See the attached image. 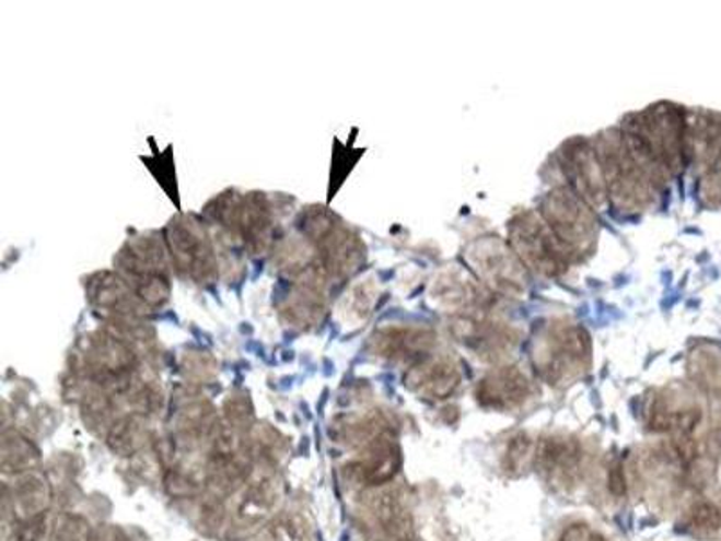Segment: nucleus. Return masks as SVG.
Listing matches in <instances>:
<instances>
[{"instance_id":"1","label":"nucleus","mask_w":721,"mask_h":541,"mask_svg":"<svg viewBox=\"0 0 721 541\" xmlns=\"http://www.w3.org/2000/svg\"><path fill=\"white\" fill-rule=\"evenodd\" d=\"M689 125L684 107L659 102L628 114L619 127L635 157L662 190L689 165Z\"/></svg>"},{"instance_id":"2","label":"nucleus","mask_w":721,"mask_h":541,"mask_svg":"<svg viewBox=\"0 0 721 541\" xmlns=\"http://www.w3.org/2000/svg\"><path fill=\"white\" fill-rule=\"evenodd\" d=\"M594 144L603 168L608 207L619 216L642 215L655 207L662 188L635 157L619 127L603 130Z\"/></svg>"},{"instance_id":"3","label":"nucleus","mask_w":721,"mask_h":541,"mask_svg":"<svg viewBox=\"0 0 721 541\" xmlns=\"http://www.w3.org/2000/svg\"><path fill=\"white\" fill-rule=\"evenodd\" d=\"M531 357L548 385H570L583 377L592 363L589 332L567 318H548L534 329Z\"/></svg>"},{"instance_id":"4","label":"nucleus","mask_w":721,"mask_h":541,"mask_svg":"<svg viewBox=\"0 0 721 541\" xmlns=\"http://www.w3.org/2000/svg\"><path fill=\"white\" fill-rule=\"evenodd\" d=\"M298 232L313 244L317 260L330 282L352 279L367 260V246L336 213L309 207L298 216Z\"/></svg>"},{"instance_id":"5","label":"nucleus","mask_w":721,"mask_h":541,"mask_svg":"<svg viewBox=\"0 0 721 541\" xmlns=\"http://www.w3.org/2000/svg\"><path fill=\"white\" fill-rule=\"evenodd\" d=\"M168 251L152 233L128 238L114 258V271L150 310L163 309L172 294Z\"/></svg>"},{"instance_id":"6","label":"nucleus","mask_w":721,"mask_h":541,"mask_svg":"<svg viewBox=\"0 0 721 541\" xmlns=\"http://www.w3.org/2000/svg\"><path fill=\"white\" fill-rule=\"evenodd\" d=\"M462 258L481 287L507 299H522L528 291V271L509 243L481 235L466 244Z\"/></svg>"},{"instance_id":"7","label":"nucleus","mask_w":721,"mask_h":541,"mask_svg":"<svg viewBox=\"0 0 721 541\" xmlns=\"http://www.w3.org/2000/svg\"><path fill=\"white\" fill-rule=\"evenodd\" d=\"M164 246L175 273L186 282L210 285L219 277L216 244L199 216L177 215L164 227Z\"/></svg>"},{"instance_id":"8","label":"nucleus","mask_w":721,"mask_h":541,"mask_svg":"<svg viewBox=\"0 0 721 541\" xmlns=\"http://www.w3.org/2000/svg\"><path fill=\"white\" fill-rule=\"evenodd\" d=\"M537 213L573 260L590 257L597 248L601 233L597 216L567 185L547 191Z\"/></svg>"},{"instance_id":"9","label":"nucleus","mask_w":721,"mask_h":541,"mask_svg":"<svg viewBox=\"0 0 721 541\" xmlns=\"http://www.w3.org/2000/svg\"><path fill=\"white\" fill-rule=\"evenodd\" d=\"M507 243L516 252L528 274L533 273L543 280H556L563 277L573 262L542 215L533 210H523L512 215L507 224Z\"/></svg>"},{"instance_id":"10","label":"nucleus","mask_w":721,"mask_h":541,"mask_svg":"<svg viewBox=\"0 0 721 541\" xmlns=\"http://www.w3.org/2000/svg\"><path fill=\"white\" fill-rule=\"evenodd\" d=\"M453 338L481 360H500L520 341V330L492 313L491 307L450 318Z\"/></svg>"},{"instance_id":"11","label":"nucleus","mask_w":721,"mask_h":541,"mask_svg":"<svg viewBox=\"0 0 721 541\" xmlns=\"http://www.w3.org/2000/svg\"><path fill=\"white\" fill-rule=\"evenodd\" d=\"M558 163L568 188L592 210H603L608 204L603 168L592 141L579 136L565 141L558 150Z\"/></svg>"},{"instance_id":"12","label":"nucleus","mask_w":721,"mask_h":541,"mask_svg":"<svg viewBox=\"0 0 721 541\" xmlns=\"http://www.w3.org/2000/svg\"><path fill=\"white\" fill-rule=\"evenodd\" d=\"M289 282V293L278 305L280 320L292 329H314L327 315V287L330 280L322 266H316Z\"/></svg>"},{"instance_id":"13","label":"nucleus","mask_w":721,"mask_h":541,"mask_svg":"<svg viewBox=\"0 0 721 541\" xmlns=\"http://www.w3.org/2000/svg\"><path fill=\"white\" fill-rule=\"evenodd\" d=\"M88 302L103 321L144 320L152 310L116 271H100L85 282Z\"/></svg>"},{"instance_id":"14","label":"nucleus","mask_w":721,"mask_h":541,"mask_svg":"<svg viewBox=\"0 0 721 541\" xmlns=\"http://www.w3.org/2000/svg\"><path fill=\"white\" fill-rule=\"evenodd\" d=\"M437 332L425 325H388L370 338V351L381 360L415 365L433 354Z\"/></svg>"},{"instance_id":"15","label":"nucleus","mask_w":721,"mask_h":541,"mask_svg":"<svg viewBox=\"0 0 721 541\" xmlns=\"http://www.w3.org/2000/svg\"><path fill=\"white\" fill-rule=\"evenodd\" d=\"M481 285L462 269H445L431 282L428 298L440 313L455 318L489 307Z\"/></svg>"},{"instance_id":"16","label":"nucleus","mask_w":721,"mask_h":541,"mask_svg":"<svg viewBox=\"0 0 721 541\" xmlns=\"http://www.w3.org/2000/svg\"><path fill=\"white\" fill-rule=\"evenodd\" d=\"M461 383L462 372L458 363L453 357L437 354H430L409 366L405 376V385L411 392L431 401H444L453 396Z\"/></svg>"},{"instance_id":"17","label":"nucleus","mask_w":721,"mask_h":541,"mask_svg":"<svg viewBox=\"0 0 721 541\" xmlns=\"http://www.w3.org/2000/svg\"><path fill=\"white\" fill-rule=\"evenodd\" d=\"M531 392V381L518 366H498L481 377L476 387V401L491 410H512L527 401Z\"/></svg>"},{"instance_id":"18","label":"nucleus","mask_w":721,"mask_h":541,"mask_svg":"<svg viewBox=\"0 0 721 541\" xmlns=\"http://www.w3.org/2000/svg\"><path fill=\"white\" fill-rule=\"evenodd\" d=\"M537 471L553 484H572L581 466V444L570 437H545L534 451Z\"/></svg>"},{"instance_id":"19","label":"nucleus","mask_w":721,"mask_h":541,"mask_svg":"<svg viewBox=\"0 0 721 541\" xmlns=\"http://www.w3.org/2000/svg\"><path fill=\"white\" fill-rule=\"evenodd\" d=\"M403 466L400 448L388 433L370 440L363 457L353 464L358 479L370 487L388 484L399 473Z\"/></svg>"},{"instance_id":"20","label":"nucleus","mask_w":721,"mask_h":541,"mask_svg":"<svg viewBox=\"0 0 721 541\" xmlns=\"http://www.w3.org/2000/svg\"><path fill=\"white\" fill-rule=\"evenodd\" d=\"M53 502V487L46 474L40 471H30L21 474L11 491L13 515L21 521L32 520L36 516L47 515Z\"/></svg>"},{"instance_id":"21","label":"nucleus","mask_w":721,"mask_h":541,"mask_svg":"<svg viewBox=\"0 0 721 541\" xmlns=\"http://www.w3.org/2000/svg\"><path fill=\"white\" fill-rule=\"evenodd\" d=\"M700 408L695 404H682L678 396L671 392L660 393L650 412L651 428L655 432H673L676 435H689L700 423Z\"/></svg>"},{"instance_id":"22","label":"nucleus","mask_w":721,"mask_h":541,"mask_svg":"<svg viewBox=\"0 0 721 541\" xmlns=\"http://www.w3.org/2000/svg\"><path fill=\"white\" fill-rule=\"evenodd\" d=\"M175 424L179 435L188 440H202V438L213 440L220 430L216 408L210 401L199 397L183 399L175 412Z\"/></svg>"},{"instance_id":"23","label":"nucleus","mask_w":721,"mask_h":541,"mask_svg":"<svg viewBox=\"0 0 721 541\" xmlns=\"http://www.w3.org/2000/svg\"><path fill=\"white\" fill-rule=\"evenodd\" d=\"M150 438L152 435H150L149 417L136 412L118 417L107 433L108 448L119 457H132L138 454Z\"/></svg>"},{"instance_id":"24","label":"nucleus","mask_w":721,"mask_h":541,"mask_svg":"<svg viewBox=\"0 0 721 541\" xmlns=\"http://www.w3.org/2000/svg\"><path fill=\"white\" fill-rule=\"evenodd\" d=\"M38 462H40V449L36 448L32 438H27L16 430L4 432L0 444V464L5 473H30L35 471Z\"/></svg>"},{"instance_id":"25","label":"nucleus","mask_w":721,"mask_h":541,"mask_svg":"<svg viewBox=\"0 0 721 541\" xmlns=\"http://www.w3.org/2000/svg\"><path fill=\"white\" fill-rule=\"evenodd\" d=\"M91 388L82 396L83 421L94 432H105L113 428L116 419V396L89 383Z\"/></svg>"},{"instance_id":"26","label":"nucleus","mask_w":721,"mask_h":541,"mask_svg":"<svg viewBox=\"0 0 721 541\" xmlns=\"http://www.w3.org/2000/svg\"><path fill=\"white\" fill-rule=\"evenodd\" d=\"M377 285L374 284V280H364V282L353 285L350 293L345 296L344 302L339 305V310L345 316V320H367L372 309H374L375 302H377Z\"/></svg>"},{"instance_id":"27","label":"nucleus","mask_w":721,"mask_h":541,"mask_svg":"<svg viewBox=\"0 0 721 541\" xmlns=\"http://www.w3.org/2000/svg\"><path fill=\"white\" fill-rule=\"evenodd\" d=\"M374 501L370 502V510L374 515L377 526L389 534H399L405 529L406 515L400 504L399 496H395L389 491L379 493L372 496Z\"/></svg>"},{"instance_id":"28","label":"nucleus","mask_w":721,"mask_h":541,"mask_svg":"<svg viewBox=\"0 0 721 541\" xmlns=\"http://www.w3.org/2000/svg\"><path fill=\"white\" fill-rule=\"evenodd\" d=\"M224 417L228 428L235 430L242 435L252 432L255 410L249 396L244 392L230 393L224 401Z\"/></svg>"},{"instance_id":"29","label":"nucleus","mask_w":721,"mask_h":541,"mask_svg":"<svg viewBox=\"0 0 721 541\" xmlns=\"http://www.w3.org/2000/svg\"><path fill=\"white\" fill-rule=\"evenodd\" d=\"M181 371L191 385L210 381L217 376V361L208 352L189 351L181 360Z\"/></svg>"},{"instance_id":"30","label":"nucleus","mask_w":721,"mask_h":541,"mask_svg":"<svg viewBox=\"0 0 721 541\" xmlns=\"http://www.w3.org/2000/svg\"><path fill=\"white\" fill-rule=\"evenodd\" d=\"M163 484L164 490L172 498L188 501V498H195L200 493L197 480L191 479L189 474L183 473L179 469L170 468L164 474Z\"/></svg>"},{"instance_id":"31","label":"nucleus","mask_w":721,"mask_h":541,"mask_svg":"<svg viewBox=\"0 0 721 541\" xmlns=\"http://www.w3.org/2000/svg\"><path fill=\"white\" fill-rule=\"evenodd\" d=\"M93 534L89 521L83 520L82 516L67 515L58 521L55 538L57 541H91Z\"/></svg>"},{"instance_id":"32","label":"nucleus","mask_w":721,"mask_h":541,"mask_svg":"<svg viewBox=\"0 0 721 541\" xmlns=\"http://www.w3.org/2000/svg\"><path fill=\"white\" fill-rule=\"evenodd\" d=\"M690 526L695 527L698 532H717L721 527V513L717 505L703 504L696 505L690 513Z\"/></svg>"},{"instance_id":"33","label":"nucleus","mask_w":721,"mask_h":541,"mask_svg":"<svg viewBox=\"0 0 721 541\" xmlns=\"http://www.w3.org/2000/svg\"><path fill=\"white\" fill-rule=\"evenodd\" d=\"M49 531L47 515L36 516L32 520L21 521L16 529L15 541H44Z\"/></svg>"},{"instance_id":"34","label":"nucleus","mask_w":721,"mask_h":541,"mask_svg":"<svg viewBox=\"0 0 721 541\" xmlns=\"http://www.w3.org/2000/svg\"><path fill=\"white\" fill-rule=\"evenodd\" d=\"M269 537L272 541H307L296 521L291 518H280L269 527Z\"/></svg>"},{"instance_id":"35","label":"nucleus","mask_w":721,"mask_h":541,"mask_svg":"<svg viewBox=\"0 0 721 541\" xmlns=\"http://www.w3.org/2000/svg\"><path fill=\"white\" fill-rule=\"evenodd\" d=\"M528 454H531V440L525 435L512 438L509 449H507V471L522 468Z\"/></svg>"},{"instance_id":"36","label":"nucleus","mask_w":721,"mask_h":541,"mask_svg":"<svg viewBox=\"0 0 721 541\" xmlns=\"http://www.w3.org/2000/svg\"><path fill=\"white\" fill-rule=\"evenodd\" d=\"M559 541H608L603 534H598L594 529H590L586 524H573V526L567 527L563 534H561V540Z\"/></svg>"},{"instance_id":"37","label":"nucleus","mask_w":721,"mask_h":541,"mask_svg":"<svg viewBox=\"0 0 721 541\" xmlns=\"http://www.w3.org/2000/svg\"><path fill=\"white\" fill-rule=\"evenodd\" d=\"M608 487L615 496H623L626 493V477L623 466L617 464L609 469Z\"/></svg>"},{"instance_id":"38","label":"nucleus","mask_w":721,"mask_h":541,"mask_svg":"<svg viewBox=\"0 0 721 541\" xmlns=\"http://www.w3.org/2000/svg\"><path fill=\"white\" fill-rule=\"evenodd\" d=\"M91 541H127L124 531H119L118 527H102L94 531L93 538Z\"/></svg>"},{"instance_id":"39","label":"nucleus","mask_w":721,"mask_h":541,"mask_svg":"<svg viewBox=\"0 0 721 541\" xmlns=\"http://www.w3.org/2000/svg\"><path fill=\"white\" fill-rule=\"evenodd\" d=\"M718 438H720V444H721V430L720 433H718Z\"/></svg>"}]
</instances>
